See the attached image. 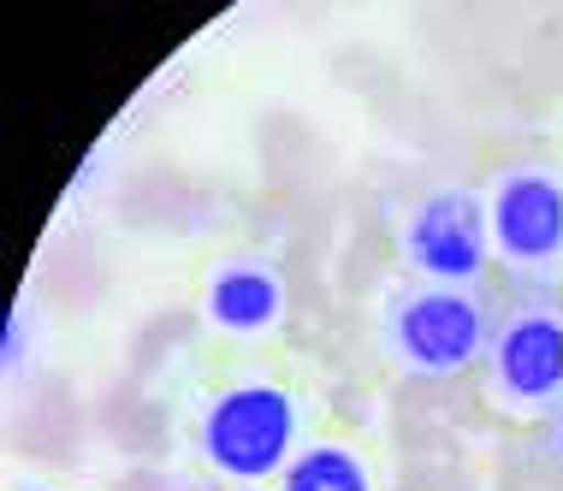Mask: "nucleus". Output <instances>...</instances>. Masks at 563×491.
<instances>
[{
	"instance_id": "f257e3e1",
	"label": "nucleus",
	"mask_w": 563,
	"mask_h": 491,
	"mask_svg": "<svg viewBox=\"0 0 563 491\" xmlns=\"http://www.w3.org/2000/svg\"><path fill=\"white\" fill-rule=\"evenodd\" d=\"M302 403L297 391L273 386V379H243V386H220L196 414V450L220 480L255 486L279 480L285 462L302 450Z\"/></svg>"
},
{
	"instance_id": "f03ea898",
	"label": "nucleus",
	"mask_w": 563,
	"mask_h": 491,
	"mask_svg": "<svg viewBox=\"0 0 563 491\" xmlns=\"http://www.w3.org/2000/svg\"><path fill=\"white\" fill-rule=\"evenodd\" d=\"M493 302L486 290H451V284H404L379 309V344L386 356L416 379H456L475 361H486L493 344Z\"/></svg>"
},
{
	"instance_id": "7ed1b4c3",
	"label": "nucleus",
	"mask_w": 563,
	"mask_h": 491,
	"mask_svg": "<svg viewBox=\"0 0 563 491\" xmlns=\"http://www.w3.org/2000/svg\"><path fill=\"white\" fill-rule=\"evenodd\" d=\"M486 397L516 421H545L563 409V302L552 290H516L493 314Z\"/></svg>"
},
{
	"instance_id": "20e7f679",
	"label": "nucleus",
	"mask_w": 563,
	"mask_h": 491,
	"mask_svg": "<svg viewBox=\"0 0 563 491\" xmlns=\"http://www.w3.org/2000/svg\"><path fill=\"white\" fill-rule=\"evenodd\" d=\"M486 225H493V260H505L516 284H563V166L528 160L498 172L486 196Z\"/></svg>"
},
{
	"instance_id": "39448f33",
	"label": "nucleus",
	"mask_w": 563,
	"mask_h": 491,
	"mask_svg": "<svg viewBox=\"0 0 563 491\" xmlns=\"http://www.w3.org/2000/svg\"><path fill=\"white\" fill-rule=\"evenodd\" d=\"M398 255L421 284H451V290H481L493 267V225H486V196L445 183L409 202L398 225Z\"/></svg>"
},
{
	"instance_id": "423d86ee",
	"label": "nucleus",
	"mask_w": 563,
	"mask_h": 491,
	"mask_svg": "<svg viewBox=\"0 0 563 491\" xmlns=\"http://www.w3.org/2000/svg\"><path fill=\"white\" fill-rule=\"evenodd\" d=\"M291 314V284L267 255H232L214 267V279L202 290V320L225 337H262L279 332Z\"/></svg>"
},
{
	"instance_id": "0eeeda50",
	"label": "nucleus",
	"mask_w": 563,
	"mask_h": 491,
	"mask_svg": "<svg viewBox=\"0 0 563 491\" xmlns=\"http://www.w3.org/2000/svg\"><path fill=\"white\" fill-rule=\"evenodd\" d=\"M279 491H374V473L368 462H362L350 444H302V450L285 462L279 473Z\"/></svg>"
},
{
	"instance_id": "6e6552de",
	"label": "nucleus",
	"mask_w": 563,
	"mask_h": 491,
	"mask_svg": "<svg viewBox=\"0 0 563 491\" xmlns=\"http://www.w3.org/2000/svg\"><path fill=\"white\" fill-rule=\"evenodd\" d=\"M24 361V309H12L7 320V367H19Z\"/></svg>"
},
{
	"instance_id": "1a4fd4ad",
	"label": "nucleus",
	"mask_w": 563,
	"mask_h": 491,
	"mask_svg": "<svg viewBox=\"0 0 563 491\" xmlns=\"http://www.w3.org/2000/svg\"><path fill=\"white\" fill-rule=\"evenodd\" d=\"M545 450H552V462L563 468V409L545 414Z\"/></svg>"
},
{
	"instance_id": "9d476101",
	"label": "nucleus",
	"mask_w": 563,
	"mask_h": 491,
	"mask_svg": "<svg viewBox=\"0 0 563 491\" xmlns=\"http://www.w3.org/2000/svg\"><path fill=\"white\" fill-rule=\"evenodd\" d=\"M30 491H42V486H30Z\"/></svg>"
}]
</instances>
